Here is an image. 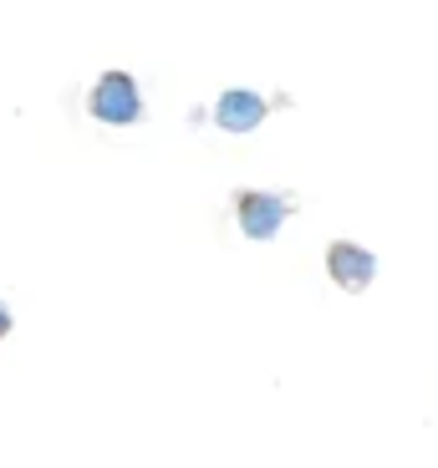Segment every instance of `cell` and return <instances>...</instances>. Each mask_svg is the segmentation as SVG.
Here are the masks:
<instances>
[{"label": "cell", "mask_w": 438, "mask_h": 468, "mask_svg": "<svg viewBox=\"0 0 438 468\" xmlns=\"http://www.w3.org/2000/svg\"><path fill=\"white\" fill-rule=\"evenodd\" d=\"M265 112H271V102L261 92H245V87H235V92H225L214 102V122L225 133H255L265 122Z\"/></svg>", "instance_id": "cell-4"}, {"label": "cell", "mask_w": 438, "mask_h": 468, "mask_svg": "<svg viewBox=\"0 0 438 468\" xmlns=\"http://www.w3.org/2000/svg\"><path fill=\"white\" fill-rule=\"evenodd\" d=\"M87 112H92L97 122H107V128H128V122H138L143 117L138 82H133L128 71H102L97 87H92V97H87Z\"/></svg>", "instance_id": "cell-1"}, {"label": "cell", "mask_w": 438, "mask_h": 468, "mask_svg": "<svg viewBox=\"0 0 438 468\" xmlns=\"http://www.w3.org/2000/svg\"><path fill=\"white\" fill-rule=\"evenodd\" d=\"M235 214H240V229L245 239H275L291 214V194H265V188H240L235 194Z\"/></svg>", "instance_id": "cell-2"}, {"label": "cell", "mask_w": 438, "mask_h": 468, "mask_svg": "<svg viewBox=\"0 0 438 468\" xmlns=\"http://www.w3.org/2000/svg\"><path fill=\"white\" fill-rule=\"evenodd\" d=\"M326 275H332L342 291H368V285L378 281V255L352 245V239H337V245L326 250Z\"/></svg>", "instance_id": "cell-3"}, {"label": "cell", "mask_w": 438, "mask_h": 468, "mask_svg": "<svg viewBox=\"0 0 438 468\" xmlns=\"http://www.w3.org/2000/svg\"><path fill=\"white\" fill-rule=\"evenodd\" d=\"M0 336H11V305L0 301Z\"/></svg>", "instance_id": "cell-5"}]
</instances>
